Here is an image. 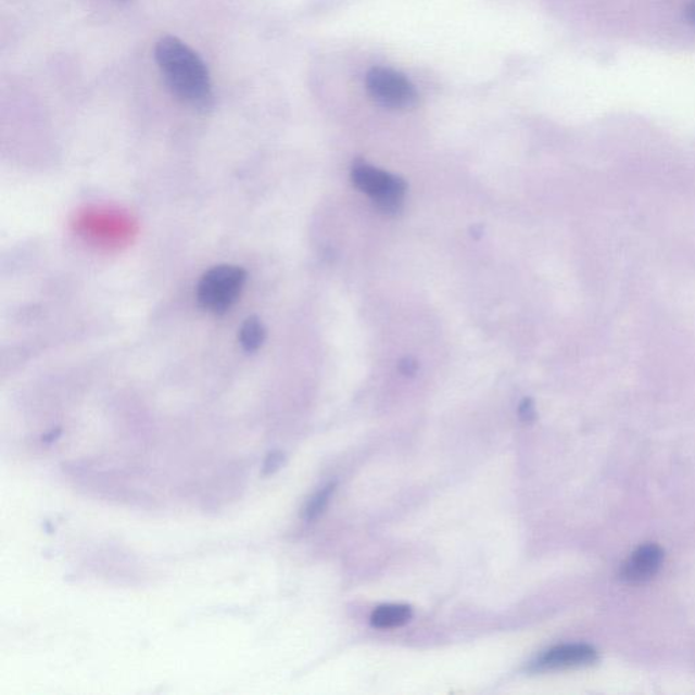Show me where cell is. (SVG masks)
Wrapping results in <instances>:
<instances>
[{
  "label": "cell",
  "instance_id": "cell-10",
  "mask_svg": "<svg viewBox=\"0 0 695 695\" xmlns=\"http://www.w3.org/2000/svg\"><path fill=\"white\" fill-rule=\"evenodd\" d=\"M282 462H285V454H282L281 451H274V453L266 456L263 475H274V472L280 469Z\"/></svg>",
  "mask_w": 695,
  "mask_h": 695
},
{
  "label": "cell",
  "instance_id": "cell-4",
  "mask_svg": "<svg viewBox=\"0 0 695 695\" xmlns=\"http://www.w3.org/2000/svg\"><path fill=\"white\" fill-rule=\"evenodd\" d=\"M366 89L377 105L389 111H406L416 106L418 92L415 85L399 71L375 67L367 74Z\"/></svg>",
  "mask_w": 695,
  "mask_h": 695
},
{
  "label": "cell",
  "instance_id": "cell-11",
  "mask_svg": "<svg viewBox=\"0 0 695 695\" xmlns=\"http://www.w3.org/2000/svg\"><path fill=\"white\" fill-rule=\"evenodd\" d=\"M519 416L521 420L530 422L535 418L534 404L531 400H525L519 407Z\"/></svg>",
  "mask_w": 695,
  "mask_h": 695
},
{
  "label": "cell",
  "instance_id": "cell-1",
  "mask_svg": "<svg viewBox=\"0 0 695 695\" xmlns=\"http://www.w3.org/2000/svg\"><path fill=\"white\" fill-rule=\"evenodd\" d=\"M154 58L168 89L187 105L206 111L214 102L210 70L204 60L177 37L155 43Z\"/></svg>",
  "mask_w": 695,
  "mask_h": 695
},
{
  "label": "cell",
  "instance_id": "cell-6",
  "mask_svg": "<svg viewBox=\"0 0 695 695\" xmlns=\"http://www.w3.org/2000/svg\"><path fill=\"white\" fill-rule=\"evenodd\" d=\"M662 559H665V552L660 546L655 543H645V545L635 548L624 561L621 579L630 584L646 583L659 572Z\"/></svg>",
  "mask_w": 695,
  "mask_h": 695
},
{
  "label": "cell",
  "instance_id": "cell-14",
  "mask_svg": "<svg viewBox=\"0 0 695 695\" xmlns=\"http://www.w3.org/2000/svg\"><path fill=\"white\" fill-rule=\"evenodd\" d=\"M686 16L687 20L692 22L693 25H695V2L688 5L686 10Z\"/></svg>",
  "mask_w": 695,
  "mask_h": 695
},
{
  "label": "cell",
  "instance_id": "cell-9",
  "mask_svg": "<svg viewBox=\"0 0 695 695\" xmlns=\"http://www.w3.org/2000/svg\"><path fill=\"white\" fill-rule=\"evenodd\" d=\"M334 491L336 482H330L328 485L320 489L317 494H314V496L308 500L306 507L303 509V519L307 521L318 519L319 516L324 514L326 507H328Z\"/></svg>",
  "mask_w": 695,
  "mask_h": 695
},
{
  "label": "cell",
  "instance_id": "cell-3",
  "mask_svg": "<svg viewBox=\"0 0 695 695\" xmlns=\"http://www.w3.org/2000/svg\"><path fill=\"white\" fill-rule=\"evenodd\" d=\"M352 181L357 189L369 195L380 211L386 214L401 211L407 189L401 177L361 162L352 168Z\"/></svg>",
  "mask_w": 695,
  "mask_h": 695
},
{
  "label": "cell",
  "instance_id": "cell-13",
  "mask_svg": "<svg viewBox=\"0 0 695 695\" xmlns=\"http://www.w3.org/2000/svg\"><path fill=\"white\" fill-rule=\"evenodd\" d=\"M60 434H62V429L60 428L53 429V431L47 434H43L42 442L48 444L56 442V440L60 438Z\"/></svg>",
  "mask_w": 695,
  "mask_h": 695
},
{
  "label": "cell",
  "instance_id": "cell-8",
  "mask_svg": "<svg viewBox=\"0 0 695 695\" xmlns=\"http://www.w3.org/2000/svg\"><path fill=\"white\" fill-rule=\"evenodd\" d=\"M239 342H241L242 350L248 353H254L264 345L266 340V329L258 317L252 315L244 319V323L239 329Z\"/></svg>",
  "mask_w": 695,
  "mask_h": 695
},
{
  "label": "cell",
  "instance_id": "cell-12",
  "mask_svg": "<svg viewBox=\"0 0 695 695\" xmlns=\"http://www.w3.org/2000/svg\"><path fill=\"white\" fill-rule=\"evenodd\" d=\"M401 369L402 372L406 375H413L416 372L417 364L415 362H412L410 358H406L405 362L401 363Z\"/></svg>",
  "mask_w": 695,
  "mask_h": 695
},
{
  "label": "cell",
  "instance_id": "cell-7",
  "mask_svg": "<svg viewBox=\"0 0 695 695\" xmlns=\"http://www.w3.org/2000/svg\"><path fill=\"white\" fill-rule=\"evenodd\" d=\"M413 617L410 606L383 605L375 608L371 614V624L377 629H393L404 627Z\"/></svg>",
  "mask_w": 695,
  "mask_h": 695
},
{
  "label": "cell",
  "instance_id": "cell-5",
  "mask_svg": "<svg viewBox=\"0 0 695 695\" xmlns=\"http://www.w3.org/2000/svg\"><path fill=\"white\" fill-rule=\"evenodd\" d=\"M597 660V650L590 644H563L543 652L529 670L532 672L563 670V668L585 667Z\"/></svg>",
  "mask_w": 695,
  "mask_h": 695
},
{
  "label": "cell",
  "instance_id": "cell-2",
  "mask_svg": "<svg viewBox=\"0 0 695 695\" xmlns=\"http://www.w3.org/2000/svg\"><path fill=\"white\" fill-rule=\"evenodd\" d=\"M247 280L248 271L242 266H214L199 281L195 290L199 306L215 315L226 314L241 296Z\"/></svg>",
  "mask_w": 695,
  "mask_h": 695
}]
</instances>
